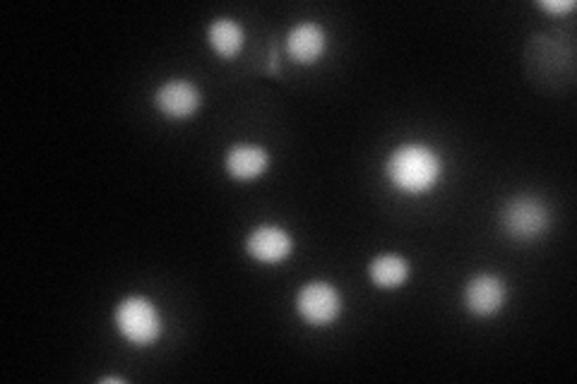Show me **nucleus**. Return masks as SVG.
I'll return each mask as SVG.
<instances>
[{"instance_id":"nucleus-13","label":"nucleus","mask_w":577,"mask_h":384,"mask_svg":"<svg viewBox=\"0 0 577 384\" xmlns=\"http://www.w3.org/2000/svg\"><path fill=\"white\" fill-rule=\"evenodd\" d=\"M539 8H544L546 12H554V15H566V12H570L575 8L573 0H542V3H539Z\"/></svg>"},{"instance_id":"nucleus-6","label":"nucleus","mask_w":577,"mask_h":384,"mask_svg":"<svg viewBox=\"0 0 577 384\" xmlns=\"http://www.w3.org/2000/svg\"><path fill=\"white\" fill-rule=\"evenodd\" d=\"M508 298L506 281L496 274H477L465 286V307L477 317H491L503 310Z\"/></svg>"},{"instance_id":"nucleus-5","label":"nucleus","mask_w":577,"mask_h":384,"mask_svg":"<svg viewBox=\"0 0 577 384\" xmlns=\"http://www.w3.org/2000/svg\"><path fill=\"white\" fill-rule=\"evenodd\" d=\"M297 310L306 325L328 327L335 323L342 313L340 291L328 281H311L297 296Z\"/></svg>"},{"instance_id":"nucleus-3","label":"nucleus","mask_w":577,"mask_h":384,"mask_svg":"<svg viewBox=\"0 0 577 384\" xmlns=\"http://www.w3.org/2000/svg\"><path fill=\"white\" fill-rule=\"evenodd\" d=\"M113 323L133 346H152L162 335V315L145 296H131L115 305Z\"/></svg>"},{"instance_id":"nucleus-7","label":"nucleus","mask_w":577,"mask_h":384,"mask_svg":"<svg viewBox=\"0 0 577 384\" xmlns=\"http://www.w3.org/2000/svg\"><path fill=\"white\" fill-rule=\"evenodd\" d=\"M154 104L166 118L186 121L200 109V89L190 80H169L154 92Z\"/></svg>"},{"instance_id":"nucleus-10","label":"nucleus","mask_w":577,"mask_h":384,"mask_svg":"<svg viewBox=\"0 0 577 384\" xmlns=\"http://www.w3.org/2000/svg\"><path fill=\"white\" fill-rule=\"evenodd\" d=\"M224 166L236 181H255L269 169V151L258 145H234L226 151Z\"/></svg>"},{"instance_id":"nucleus-12","label":"nucleus","mask_w":577,"mask_h":384,"mask_svg":"<svg viewBox=\"0 0 577 384\" xmlns=\"http://www.w3.org/2000/svg\"><path fill=\"white\" fill-rule=\"evenodd\" d=\"M208 38L217 56L231 60L241 54L243 38H246V34H243V27L236 20L220 18L208 27Z\"/></svg>"},{"instance_id":"nucleus-11","label":"nucleus","mask_w":577,"mask_h":384,"mask_svg":"<svg viewBox=\"0 0 577 384\" xmlns=\"http://www.w3.org/2000/svg\"><path fill=\"white\" fill-rule=\"evenodd\" d=\"M368 276L378 289H400L409 279V260L402 255L382 252L370 262Z\"/></svg>"},{"instance_id":"nucleus-9","label":"nucleus","mask_w":577,"mask_h":384,"mask_svg":"<svg viewBox=\"0 0 577 384\" xmlns=\"http://www.w3.org/2000/svg\"><path fill=\"white\" fill-rule=\"evenodd\" d=\"M328 48V32L318 22H301L287 34V54L297 66H313Z\"/></svg>"},{"instance_id":"nucleus-14","label":"nucleus","mask_w":577,"mask_h":384,"mask_svg":"<svg viewBox=\"0 0 577 384\" xmlns=\"http://www.w3.org/2000/svg\"><path fill=\"white\" fill-rule=\"evenodd\" d=\"M267 72H269V75H279V54H277V48H275V46H273V50H269Z\"/></svg>"},{"instance_id":"nucleus-4","label":"nucleus","mask_w":577,"mask_h":384,"mask_svg":"<svg viewBox=\"0 0 577 384\" xmlns=\"http://www.w3.org/2000/svg\"><path fill=\"white\" fill-rule=\"evenodd\" d=\"M548 222L546 204L532 195L512 197L500 210V226L515 240H534L544 236Z\"/></svg>"},{"instance_id":"nucleus-2","label":"nucleus","mask_w":577,"mask_h":384,"mask_svg":"<svg viewBox=\"0 0 577 384\" xmlns=\"http://www.w3.org/2000/svg\"><path fill=\"white\" fill-rule=\"evenodd\" d=\"M388 181L407 195H423L439 185L443 176V159L429 145H402L385 161Z\"/></svg>"},{"instance_id":"nucleus-1","label":"nucleus","mask_w":577,"mask_h":384,"mask_svg":"<svg viewBox=\"0 0 577 384\" xmlns=\"http://www.w3.org/2000/svg\"><path fill=\"white\" fill-rule=\"evenodd\" d=\"M524 75L544 94H563L575 84V50L551 34H532L524 44Z\"/></svg>"},{"instance_id":"nucleus-8","label":"nucleus","mask_w":577,"mask_h":384,"mask_svg":"<svg viewBox=\"0 0 577 384\" xmlns=\"http://www.w3.org/2000/svg\"><path fill=\"white\" fill-rule=\"evenodd\" d=\"M246 250L253 260L263 264H277L285 262L293 250V238L287 228L275 224H263L253 228L246 238Z\"/></svg>"}]
</instances>
